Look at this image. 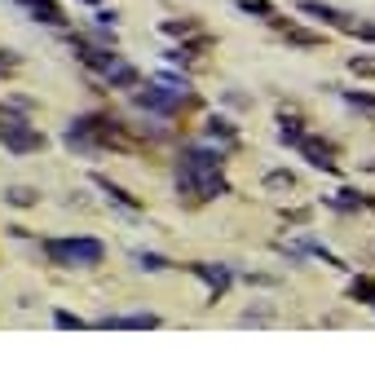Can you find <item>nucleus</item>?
<instances>
[{
    "instance_id": "obj_1",
    "label": "nucleus",
    "mask_w": 375,
    "mask_h": 375,
    "mask_svg": "<svg viewBox=\"0 0 375 375\" xmlns=\"http://www.w3.org/2000/svg\"><path fill=\"white\" fill-rule=\"evenodd\" d=\"M177 190H190V195H199V199L229 195V181L221 177V150H203V146H186V150H181Z\"/></svg>"
},
{
    "instance_id": "obj_2",
    "label": "nucleus",
    "mask_w": 375,
    "mask_h": 375,
    "mask_svg": "<svg viewBox=\"0 0 375 375\" xmlns=\"http://www.w3.org/2000/svg\"><path fill=\"white\" fill-rule=\"evenodd\" d=\"M44 256H49L53 265H62V270H84V265H102L106 247L98 243V238H49L44 243Z\"/></svg>"
},
{
    "instance_id": "obj_3",
    "label": "nucleus",
    "mask_w": 375,
    "mask_h": 375,
    "mask_svg": "<svg viewBox=\"0 0 375 375\" xmlns=\"http://www.w3.org/2000/svg\"><path fill=\"white\" fill-rule=\"evenodd\" d=\"M0 141H5V150H14V155H31V150L44 146L40 132H35L22 115H14V111H0Z\"/></svg>"
},
{
    "instance_id": "obj_4",
    "label": "nucleus",
    "mask_w": 375,
    "mask_h": 375,
    "mask_svg": "<svg viewBox=\"0 0 375 375\" xmlns=\"http://www.w3.org/2000/svg\"><path fill=\"white\" fill-rule=\"evenodd\" d=\"M186 98H190L186 84H177V80H164V89H141V93H132V102H137V106H146V111H159V115H173Z\"/></svg>"
},
{
    "instance_id": "obj_5",
    "label": "nucleus",
    "mask_w": 375,
    "mask_h": 375,
    "mask_svg": "<svg viewBox=\"0 0 375 375\" xmlns=\"http://www.w3.org/2000/svg\"><path fill=\"white\" fill-rule=\"evenodd\" d=\"M98 326H106V331H155L159 318H155V313H128V318L106 313V318H98Z\"/></svg>"
},
{
    "instance_id": "obj_6",
    "label": "nucleus",
    "mask_w": 375,
    "mask_h": 375,
    "mask_svg": "<svg viewBox=\"0 0 375 375\" xmlns=\"http://www.w3.org/2000/svg\"><path fill=\"white\" fill-rule=\"evenodd\" d=\"M190 274H199L203 283L212 287V300L216 296H225V287H229V270L225 265H212V261H199V265H190Z\"/></svg>"
},
{
    "instance_id": "obj_7",
    "label": "nucleus",
    "mask_w": 375,
    "mask_h": 375,
    "mask_svg": "<svg viewBox=\"0 0 375 375\" xmlns=\"http://www.w3.org/2000/svg\"><path fill=\"white\" fill-rule=\"evenodd\" d=\"M18 5L27 9L35 22H44V27H62V22H67V18H62V9H58L53 0H18Z\"/></svg>"
},
{
    "instance_id": "obj_8",
    "label": "nucleus",
    "mask_w": 375,
    "mask_h": 375,
    "mask_svg": "<svg viewBox=\"0 0 375 375\" xmlns=\"http://www.w3.org/2000/svg\"><path fill=\"white\" fill-rule=\"evenodd\" d=\"M300 150H305V159H309L313 168H322V173H335V159H331V146H326V141L305 137V141H300Z\"/></svg>"
},
{
    "instance_id": "obj_9",
    "label": "nucleus",
    "mask_w": 375,
    "mask_h": 375,
    "mask_svg": "<svg viewBox=\"0 0 375 375\" xmlns=\"http://www.w3.org/2000/svg\"><path fill=\"white\" fill-rule=\"evenodd\" d=\"M76 53H80V62L93 67V71H111V67L119 62L111 49H93V44H80V40H76Z\"/></svg>"
},
{
    "instance_id": "obj_10",
    "label": "nucleus",
    "mask_w": 375,
    "mask_h": 375,
    "mask_svg": "<svg viewBox=\"0 0 375 375\" xmlns=\"http://www.w3.org/2000/svg\"><path fill=\"white\" fill-rule=\"evenodd\" d=\"M98 190H102V195H106V199H111V203H119V208H124V212H141V203H137V199H132V195H128V190H124V186H115V181H106V177H98Z\"/></svg>"
},
{
    "instance_id": "obj_11",
    "label": "nucleus",
    "mask_w": 375,
    "mask_h": 375,
    "mask_svg": "<svg viewBox=\"0 0 375 375\" xmlns=\"http://www.w3.org/2000/svg\"><path fill=\"white\" fill-rule=\"evenodd\" d=\"M300 14H309V18H318V22H335V27H349L345 14H335V9L322 5V0H300Z\"/></svg>"
},
{
    "instance_id": "obj_12",
    "label": "nucleus",
    "mask_w": 375,
    "mask_h": 375,
    "mask_svg": "<svg viewBox=\"0 0 375 375\" xmlns=\"http://www.w3.org/2000/svg\"><path fill=\"white\" fill-rule=\"evenodd\" d=\"M102 80L115 84V89H132V84H137V71H132L128 62H115L111 71H102Z\"/></svg>"
},
{
    "instance_id": "obj_13",
    "label": "nucleus",
    "mask_w": 375,
    "mask_h": 375,
    "mask_svg": "<svg viewBox=\"0 0 375 375\" xmlns=\"http://www.w3.org/2000/svg\"><path fill=\"white\" fill-rule=\"evenodd\" d=\"M5 199L14 203V208H31V203H35V190H31V186H9Z\"/></svg>"
},
{
    "instance_id": "obj_14",
    "label": "nucleus",
    "mask_w": 375,
    "mask_h": 375,
    "mask_svg": "<svg viewBox=\"0 0 375 375\" xmlns=\"http://www.w3.org/2000/svg\"><path fill=\"white\" fill-rule=\"evenodd\" d=\"M137 265H141V270H150V274H159V270H168L173 261L159 256V252H137Z\"/></svg>"
},
{
    "instance_id": "obj_15",
    "label": "nucleus",
    "mask_w": 375,
    "mask_h": 375,
    "mask_svg": "<svg viewBox=\"0 0 375 375\" xmlns=\"http://www.w3.org/2000/svg\"><path fill=\"white\" fill-rule=\"evenodd\" d=\"M208 132H212V137H221V141H234V128H229V119H221V115L208 119Z\"/></svg>"
},
{
    "instance_id": "obj_16",
    "label": "nucleus",
    "mask_w": 375,
    "mask_h": 375,
    "mask_svg": "<svg viewBox=\"0 0 375 375\" xmlns=\"http://www.w3.org/2000/svg\"><path fill=\"white\" fill-rule=\"evenodd\" d=\"M265 186H270V190H292L296 177L292 173H265Z\"/></svg>"
},
{
    "instance_id": "obj_17",
    "label": "nucleus",
    "mask_w": 375,
    "mask_h": 375,
    "mask_svg": "<svg viewBox=\"0 0 375 375\" xmlns=\"http://www.w3.org/2000/svg\"><path fill=\"white\" fill-rule=\"evenodd\" d=\"M238 9H243V14H256V18H274V9L265 5V0H238Z\"/></svg>"
},
{
    "instance_id": "obj_18",
    "label": "nucleus",
    "mask_w": 375,
    "mask_h": 375,
    "mask_svg": "<svg viewBox=\"0 0 375 375\" xmlns=\"http://www.w3.org/2000/svg\"><path fill=\"white\" fill-rule=\"evenodd\" d=\"M53 322L62 326V331H80V326H84V318H76V313H67V309H58V313H53Z\"/></svg>"
},
{
    "instance_id": "obj_19",
    "label": "nucleus",
    "mask_w": 375,
    "mask_h": 375,
    "mask_svg": "<svg viewBox=\"0 0 375 375\" xmlns=\"http://www.w3.org/2000/svg\"><path fill=\"white\" fill-rule=\"evenodd\" d=\"M335 208H362V195H354V190H335Z\"/></svg>"
},
{
    "instance_id": "obj_20",
    "label": "nucleus",
    "mask_w": 375,
    "mask_h": 375,
    "mask_svg": "<svg viewBox=\"0 0 375 375\" xmlns=\"http://www.w3.org/2000/svg\"><path fill=\"white\" fill-rule=\"evenodd\" d=\"M349 71L354 76H375V58H349Z\"/></svg>"
},
{
    "instance_id": "obj_21",
    "label": "nucleus",
    "mask_w": 375,
    "mask_h": 375,
    "mask_svg": "<svg viewBox=\"0 0 375 375\" xmlns=\"http://www.w3.org/2000/svg\"><path fill=\"white\" fill-rule=\"evenodd\" d=\"M354 296H362L367 305H375V283H371V278H358V283H354Z\"/></svg>"
},
{
    "instance_id": "obj_22",
    "label": "nucleus",
    "mask_w": 375,
    "mask_h": 375,
    "mask_svg": "<svg viewBox=\"0 0 375 375\" xmlns=\"http://www.w3.org/2000/svg\"><path fill=\"white\" fill-rule=\"evenodd\" d=\"M287 40H296V44H318V35H305V31H287Z\"/></svg>"
},
{
    "instance_id": "obj_23",
    "label": "nucleus",
    "mask_w": 375,
    "mask_h": 375,
    "mask_svg": "<svg viewBox=\"0 0 375 375\" xmlns=\"http://www.w3.org/2000/svg\"><path fill=\"white\" fill-rule=\"evenodd\" d=\"M164 31H168V35H186L190 22H164Z\"/></svg>"
},
{
    "instance_id": "obj_24",
    "label": "nucleus",
    "mask_w": 375,
    "mask_h": 375,
    "mask_svg": "<svg viewBox=\"0 0 375 375\" xmlns=\"http://www.w3.org/2000/svg\"><path fill=\"white\" fill-rule=\"evenodd\" d=\"M9 62H14V53H0V67H9Z\"/></svg>"
},
{
    "instance_id": "obj_25",
    "label": "nucleus",
    "mask_w": 375,
    "mask_h": 375,
    "mask_svg": "<svg viewBox=\"0 0 375 375\" xmlns=\"http://www.w3.org/2000/svg\"><path fill=\"white\" fill-rule=\"evenodd\" d=\"M84 5H93V0H84Z\"/></svg>"
}]
</instances>
